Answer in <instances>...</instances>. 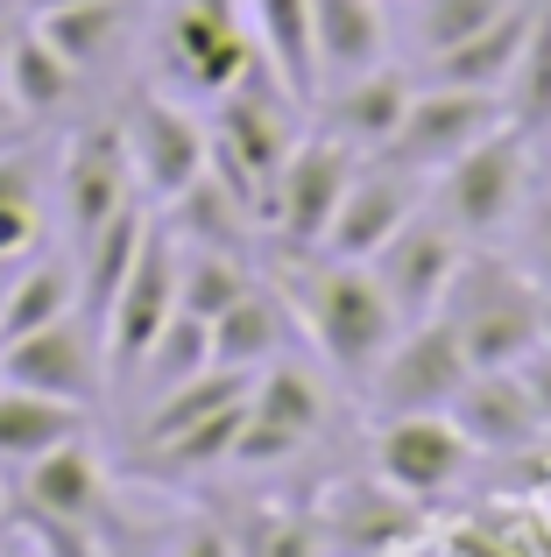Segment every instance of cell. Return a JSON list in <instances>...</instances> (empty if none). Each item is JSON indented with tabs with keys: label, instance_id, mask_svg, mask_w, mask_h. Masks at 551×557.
Returning <instances> with one entry per match:
<instances>
[{
	"label": "cell",
	"instance_id": "obj_36",
	"mask_svg": "<svg viewBox=\"0 0 551 557\" xmlns=\"http://www.w3.org/2000/svg\"><path fill=\"white\" fill-rule=\"evenodd\" d=\"M524 381H530V395H538V417H544V437H551V339L524 360Z\"/></svg>",
	"mask_w": 551,
	"mask_h": 557
},
{
	"label": "cell",
	"instance_id": "obj_37",
	"mask_svg": "<svg viewBox=\"0 0 551 557\" xmlns=\"http://www.w3.org/2000/svg\"><path fill=\"white\" fill-rule=\"evenodd\" d=\"M177 557H234V536H220V530H198L192 544H184Z\"/></svg>",
	"mask_w": 551,
	"mask_h": 557
},
{
	"label": "cell",
	"instance_id": "obj_14",
	"mask_svg": "<svg viewBox=\"0 0 551 557\" xmlns=\"http://www.w3.org/2000/svg\"><path fill=\"white\" fill-rule=\"evenodd\" d=\"M170 311H177V255H170L163 233H149L135 255V269H127L121 297L107 304V354H113V374H135L142 354L156 346V332L170 325Z\"/></svg>",
	"mask_w": 551,
	"mask_h": 557
},
{
	"label": "cell",
	"instance_id": "obj_5",
	"mask_svg": "<svg viewBox=\"0 0 551 557\" xmlns=\"http://www.w3.org/2000/svg\"><path fill=\"white\" fill-rule=\"evenodd\" d=\"M354 170H360V149H346V141H332V135L297 141V149L283 156V170H276L269 198H262V219L297 255H311V247H326V226H332V212H340Z\"/></svg>",
	"mask_w": 551,
	"mask_h": 557
},
{
	"label": "cell",
	"instance_id": "obj_40",
	"mask_svg": "<svg viewBox=\"0 0 551 557\" xmlns=\"http://www.w3.org/2000/svg\"><path fill=\"white\" fill-rule=\"evenodd\" d=\"M8 50H14V22L0 14V78H8Z\"/></svg>",
	"mask_w": 551,
	"mask_h": 557
},
{
	"label": "cell",
	"instance_id": "obj_2",
	"mask_svg": "<svg viewBox=\"0 0 551 557\" xmlns=\"http://www.w3.org/2000/svg\"><path fill=\"white\" fill-rule=\"evenodd\" d=\"M544 304L551 297L524 269H502V261H488V255H467L439 311L453 318V332H460V346H467L474 368H524V360L544 346Z\"/></svg>",
	"mask_w": 551,
	"mask_h": 557
},
{
	"label": "cell",
	"instance_id": "obj_7",
	"mask_svg": "<svg viewBox=\"0 0 551 557\" xmlns=\"http://www.w3.org/2000/svg\"><path fill=\"white\" fill-rule=\"evenodd\" d=\"M121 141H127V163H135V184L163 205H177L184 190L212 170V135L184 107H170L163 92H142L135 107H127Z\"/></svg>",
	"mask_w": 551,
	"mask_h": 557
},
{
	"label": "cell",
	"instance_id": "obj_16",
	"mask_svg": "<svg viewBox=\"0 0 551 557\" xmlns=\"http://www.w3.org/2000/svg\"><path fill=\"white\" fill-rule=\"evenodd\" d=\"M64 212H71V233H78V247L93 240L99 226H107L121 205H135V163H127V141L121 127H85V135H71L64 149Z\"/></svg>",
	"mask_w": 551,
	"mask_h": 557
},
{
	"label": "cell",
	"instance_id": "obj_4",
	"mask_svg": "<svg viewBox=\"0 0 551 557\" xmlns=\"http://www.w3.org/2000/svg\"><path fill=\"white\" fill-rule=\"evenodd\" d=\"M510 121V107H502V92H474V85H425V92H411V113H403V127L389 135V163L417 170V177H439L453 156H467L474 141H488L495 127Z\"/></svg>",
	"mask_w": 551,
	"mask_h": 557
},
{
	"label": "cell",
	"instance_id": "obj_3",
	"mask_svg": "<svg viewBox=\"0 0 551 557\" xmlns=\"http://www.w3.org/2000/svg\"><path fill=\"white\" fill-rule=\"evenodd\" d=\"M530 141L538 135H524L516 121H502L488 141H474L467 156H453V163L439 170L431 212H439L467 247H488V240H502V233L516 226V212H524V198H530Z\"/></svg>",
	"mask_w": 551,
	"mask_h": 557
},
{
	"label": "cell",
	"instance_id": "obj_19",
	"mask_svg": "<svg viewBox=\"0 0 551 557\" xmlns=\"http://www.w3.org/2000/svg\"><path fill=\"white\" fill-rule=\"evenodd\" d=\"M326 536H332V550H346V557H382V550H396V544L417 536V502L396 494L389 480H346L326 508Z\"/></svg>",
	"mask_w": 551,
	"mask_h": 557
},
{
	"label": "cell",
	"instance_id": "obj_27",
	"mask_svg": "<svg viewBox=\"0 0 551 557\" xmlns=\"http://www.w3.org/2000/svg\"><path fill=\"white\" fill-rule=\"evenodd\" d=\"M78 85V64L57 50L42 28H14V50H8V92L22 99V113H57Z\"/></svg>",
	"mask_w": 551,
	"mask_h": 557
},
{
	"label": "cell",
	"instance_id": "obj_10",
	"mask_svg": "<svg viewBox=\"0 0 551 557\" xmlns=\"http://www.w3.org/2000/svg\"><path fill=\"white\" fill-rule=\"evenodd\" d=\"M417 198H425V177L403 170V163H389V156H382V163H368V170H354V184H346V198H340V212H332L326 247H318V255H332V261H375L417 219Z\"/></svg>",
	"mask_w": 551,
	"mask_h": 557
},
{
	"label": "cell",
	"instance_id": "obj_13",
	"mask_svg": "<svg viewBox=\"0 0 551 557\" xmlns=\"http://www.w3.org/2000/svg\"><path fill=\"white\" fill-rule=\"evenodd\" d=\"M318 417H326V395H318L311 374H297V368L255 374L248 409H241V437H234V466H276L290 451H304Z\"/></svg>",
	"mask_w": 551,
	"mask_h": 557
},
{
	"label": "cell",
	"instance_id": "obj_25",
	"mask_svg": "<svg viewBox=\"0 0 551 557\" xmlns=\"http://www.w3.org/2000/svg\"><path fill=\"white\" fill-rule=\"evenodd\" d=\"M142 240H149V219L135 212V205H121V212L107 219V226L85 240V269H78V297H85V318H107V304L121 297V283H127V269H135V255H142Z\"/></svg>",
	"mask_w": 551,
	"mask_h": 557
},
{
	"label": "cell",
	"instance_id": "obj_21",
	"mask_svg": "<svg viewBox=\"0 0 551 557\" xmlns=\"http://www.w3.org/2000/svg\"><path fill=\"white\" fill-rule=\"evenodd\" d=\"M311 50H318V85L375 71L389 57L382 0H311Z\"/></svg>",
	"mask_w": 551,
	"mask_h": 557
},
{
	"label": "cell",
	"instance_id": "obj_38",
	"mask_svg": "<svg viewBox=\"0 0 551 557\" xmlns=\"http://www.w3.org/2000/svg\"><path fill=\"white\" fill-rule=\"evenodd\" d=\"M453 557H510V550L488 544V536H474V530H453Z\"/></svg>",
	"mask_w": 551,
	"mask_h": 557
},
{
	"label": "cell",
	"instance_id": "obj_44",
	"mask_svg": "<svg viewBox=\"0 0 551 557\" xmlns=\"http://www.w3.org/2000/svg\"><path fill=\"white\" fill-rule=\"evenodd\" d=\"M544 135H551V127H544Z\"/></svg>",
	"mask_w": 551,
	"mask_h": 557
},
{
	"label": "cell",
	"instance_id": "obj_11",
	"mask_svg": "<svg viewBox=\"0 0 551 557\" xmlns=\"http://www.w3.org/2000/svg\"><path fill=\"white\" fill-rule=\"evenodd\" d=\"M0 381L8 388H36V395H57V403H78L93 409L99 395V339H93V318L71 311L57 325H36L22 339L0 346Z\"/></svg>",
	"mask_w": 551,
	"mask_h": 557
},
{
	"label": "cell",
	"instance_id": "obj_28",
	"mask_svg": "<svg viewBox=\"0 0 551 557\" xmlns=\"http://www.w3.org/2000/svg\"><path fill=\"white\" fill-rule=\"evenodd\" d=\"M502 107L524 135H544L551 127V0H538V22L524 36V57H516L510 85H502Z\"/></svg>",
	"mask_w": 551,
	"mask_h": 557
},
{
	"label": "cell",
	"instance_id": "obj_6",
	"mask_svg": "<svg viewBox=\"0 0 551 557\" xmlns=\"http://www.w3.org/2000/svg\"><path fill=\"white\" fill-rule=\"evenodd\" d=\"M474 374L467 346H460L453 318H417V325H403V339L382 354V368L368 374V395L382 417H411V409H453L460 381Z\"/></svg>",
	"mask_w": 551,
	"mask_h": 557
},
{
	"label": "cell",
	"instance_id": "obj_33",
	"mask_svg": "<svg viewBox=\"0 0 551 557\" xmlns=\"http://www.w3.org/2000/svg\"><path fill=\"white\" fill-rule=\"evenodd\" d=\"M516 0H411V36L425 57L453 50V42H467L474 28H488L495 14H510Z\"/></svg>",
	"mask_w": 551,
	"mask_h": 557
},
{
	"label": "cell",
	"instance_id": "obj_15",
	"mask_svg": "<svg viewBox=\"0 0 551 557\" xmlns=\"http://www.w3.org/2000/svg\"><path fill=\"white\" fill-rule=\"evenodd\" d=\"M14 494H22V508L57 536H85L99 522V508H107V480H99V459L85 451V437L28 459L22 480H14Z\"/></svg>",
	"mask_w": 551,
	"mask_h": 557
},
{
	"label": "cell",
	"instance_id": "obj_26",
	"mask_svg": "<svg viewBox=\"0 0 551 557\" xmlns=\"http://www.w3.org/2000/svg\"><path fill=\"white\" fill-rule=\"evenodd\" d=\"M283 318L290 311L269 297V289H248L234 311L212 318V368H262V360H276V346H283Z\"/></svg>",
	"mask_w": 551,
	"mask_h": 557
},
{
	"label": "cell",
	"instance_id": "obj_31",
	"mask_svg": "<svg viewBox=\"0 0 551 557\" xmlns=\"http://www.w3.org/2000/svg\"><path fill=\"white\" fill-rule=\"evenodd\" d=\"M36 28L57 42V50L71 57V64H99V57L113 50V36H121V0H78V8H42Z\"/></svg>",
	"mask_w": 551,
	"mask_h": 557
},
{
	"label": "cell",
	"instance_id": "obj_22",
	"mask_svg": "<svg viewBox=\"0 0 551 557\" xmlns=\"http://www.w3.org/2000/svg\"><path fill=\"white\" fill-rule=\"evenodd\" d=\"M255 8V50L283 78L297 107H318V50H311V0H248Z\"/></svg>",
	"mask_w": 551,
	"mask_h": 557
},
{
	"label": "cell",
	"instance_id": "obj_1",
	"mask_svg": "<svg viewBox=\"0 0 551 557\" xmlns=\"http://www.w3.org/2000/svg\"><path fill=\"white\" fill-rule=\"evenodd\" d=\"M290 304L311 325V346L354 381H368L382 368V354L403 339V311L389 304V289L375 283L368 261H332L326 255L318 269H304L290 283Z\"/></svg>",
	"mask_w": 551,
	"mask_h": 557
},
{
	"label": "cell",
	"instance_id": "obj_29",
	"mask_svg": "<svg viewBox=\"0 0 551 557\" xmlns=\"http://www.w3.org/2000/svg\"><path fill=\"white\" fill-rule=\"evenodd\" d=\"M248 289H255V283H248V261H241L234 247H198L192 261H177V304H184L192 318H206V325H212L220 311H234Z\"/></svg>",
	"mask_w": 551,
	"mask_h": 557
},
{
	"label": "cell",
	"instance_id": "obj_12",
	"mask_svg": "<svg viewBox=\"0 0 551 557\" xmlns=\"http://www.w3.org/2000/svg\"><path fill=\"white\" fill-rule=\"evenodd\" d=\"M460 261H467V240H460L439 212H417L368 269H375V283L389 289V304L403 311V325H417V318H439Z\"/></svg>",
	"mask_w": 551,
	"mask_h": 557
},
{
	"label": "cell",
	"instance_id": "obj_30",
	"mask_svg": "<svg viewBox=\"0 0 551 557\" xmlns=\"http://www.w3.org/2000/svg\"><path fill=\"white\" fill-rule=\"evenodd\" d=\"M42 240V177L28 156H0V261H28Z\"/></svg>",
	"mask_w": 551,
	"mask_h": 557
},
{
	"label": "cell",
	"instance_id": "obj_35",
	"mask_svg": "<svg viewBox=\"0 0 551 557\" xmlns=\"http://www.w3.org/2000/svg\"><path fill=\"white\" fill-rule=\"evenodd\" d=\"M516 226H524V275L551 297V190L538 198H524V212H516Z\"/></svg>",
	"mask_w": 551,
	"mask_h": 557
},
{
	"label": "cell",
	"instance_id": "obj_23",
	"mask_svg": "<svg viewBox=\"0 0 551 557\" xmlns=\"http://www.w3.org/2000/svg\"><path fill=\"white\" fill-rule=\"evenodd\" d=\"M85 437V409L78 403H57V395L36 388H8L0 381V466H28L42 451Z\"/></svg>",
	"mask_w": 551,
	"mask_h": 557
},
{
	"label": "cell",
	"instance_id": "obj_32",
	"mask_svg": "<svg viewBox=\"0 0 551 557\" xmlns=\"http://www.w3.org/2000/svg\"><path fill=\"white\" fill-rule=\"evenodd\" d=\"M206 368H212V325L177 304V311H170V325L156 332V346L142 354L135 374H149L156 388H170V381H192V374H206Z\"/></svg>",
	"mask_w": 551,
	"mask_h": 557
},
{
	"label": "cell",
	"instance_id": "obj_41",
	"mask_svg": "<svg viewBox=\"0 0 551 557\" xmlns=\"http://www.w3.org/2000/svg\"><path fill=\"white\" fill-rule=\"evenodd\" d=\"M42 8H78V0H28V14H42Z\"/></svg>",
	"mask_w": 551,
	"mask_h": 557
},
{
	"label": "cell",
	"instance_id": "obj_45",
	"mask_svg": "<svg viewBox=\"0 0 551 557\" xmlns=\"http://www.w3.org/2000/svg\"><path fill=\"white\" fill-rule=\"evenodd\" d=\"M8 557H14V550H8Z\"/></svg>",
	"mask_w": 551,
	"mask_h": 557
},
{
	"label": "cell",
	"instance_id": "obj_34",
	"mask_svg": "<svg viewBox=\"0 0 551 557\" xmlns=\"http://www.w3.org/2000/svg\"><path fill=\"white\" fill-rule=\"evenodd\" d=\"M234 557H318V536H311V522L290 516V508H255Z\"/></svg>",
	"mask_w": 551,
	"mask_h": 557
},
{
	"label": "cell",
	"instance_id": "obj_18",
	"mask_svg": "<svg viewBox=\"0 0 551 557\" xmlns=\"http://www.w3.org/2000/svg\"><path fill=\"white\" fill-rule=\"evenodd\" d=\"M411 92L417 85L389 64L354 71V78H340L332 99H326V135L346 141V149H360V156H382L389 135L403 127V113H411Z\"/></svg>",
	"mask_w": 551,
	"mask_h": 557
},
{
	"label": "cell",
	"instance_id": "obj_42",
	"mask_svg": "<svg viewBox=\"0 0 551 557\" xmlns=\"http://www.w3.org/2000/svg\"><path fill=\"white\" fill-rule=\"evenodd\" d=\"M544 339H551V304H544Z\"/></svg>",
	"mask_w": 551,
	"mask_h": 557
},
{
	"label": "cell",
	"instance_id": "obj_24",
	"mask_svg": "<svg viewBox=\"0 0 551 557\" xmlns=\"http://www.w3.org/2000/svg\"><path fill=\"white\" fill-rule=\"evenodd\" d=\"M71 311H85L78 269H71V261H28V269L0 289V346L36 332V325H57V318H71Z\"/></svg>",
	"mask_w": 551,
	"mask_h": 557
},
{
	"label": "cell",
	"instance_id": "obj_17",
	"mask_svg": "<svg viewBox=\"0 0 551 557\" xmlns=\"http://www.w3.org/2000/svg\"><path fill=\"white\" fill-rule=\"evenodd\" d=\"M453 423L467 431L474 451H530L544 437L538 395H530L524 368H474L453 395Z\"/></svg>",
	"mask_w": 551,
	"mask_h": 557
},
{
	"label": "cell",
	"instance_id": "obj_43",
	"mask_svg": "<svg viewBox=\"0 0 551 557\" xmlns=\"http://www.w3.org/2000/svg\"><path fill=\"white\" fill-rule=\"evenodd\" d=\"M0 269H8V261H0ZM0 289H8V283H0Z\"/></svg>",
	"mask_w": 551,
	"mask_h": 557
},
{
	"label": "cell",
	"instance_id": "obj_39",
	"mask_svg": "<svg viewBox=\"0 0 551 557\" xmlns=\"http://www.w3.org/2000/svg\"><path fill=\"white\" fill-rule=\"evenodd\" d=\"M22 121H28V113H22V99H14V92H8V78H0V141H8Z\"/></svg>",
	"mask_w": 551,
	"mask_h": 557
},
{
	"label": "cell",
	"instance_id": "obj_8",
	"mask_svg": "<svg viewBox=\"0 0 551 557\" xmlns=\"http://www.w3.org/2000/svg\"><path fill=\"white\" fill-rule=\"evenodd\" d=\"M467 459H474V445H467V431L453 423V409L382 417V431H375V473H382L396 494H411L417 508L439 502V494L467 473Z\"/></svg>",
	"mask_w": 551,
	"mask_h": 557
},
{
	"label": "cell",
	"instance_id": "obj_9",
	"mask_svg": "<svg viewBox=\"0 0 551 557\" xmlns=\"http://www.w3.org/2000/svg\"><path fill=\"white\" fill-rule=\"evenodd\" d=\"M255 57H262V50L241 36L234 14L192 8V0H177V8H170V22H163V71H170V85H177V92H198V99L234 92V85L248 78Z\"/></svg>",
	"mask_w": 551,
	"mask_h": 557
},
{
	"label": "cell",
	"instance_id": "obj_20",
	"mask_svg": "<svg viewBox=\"0 0 551 557\" xmlns=\"http://www.w3.org/2000/svg\"><path fill=\"white\" fill-rule=\"evenodd\" d=\"M530 22H538V0H516L510 14H495L488 28H474L467 42L425 57V78H431V85H474V92H502V85H510V71H516V57H524Z\"/></svg>",
	"mask_w": 551,
	"mask_h": 557
}]
</instances>
